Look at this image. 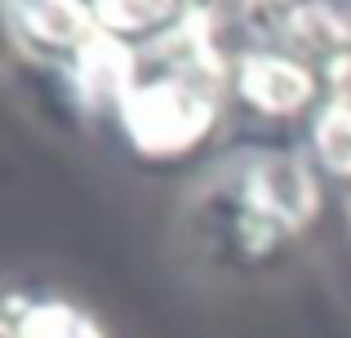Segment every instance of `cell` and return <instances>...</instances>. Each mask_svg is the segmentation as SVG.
I'll list each match as a JSON object with an SVG mask.
<instances>
[{
	"instance_id": "obj_1",
	"label": "cell",
	"mask_w": 351,
	"mask_h": 338,
	"mask_svg": "<svg viewBox=\"0 0 351 338\" xmlns=\"http://www.w3.org/2000/svg\"><path fill=\"white\" fill-rule=\"evenodd\" d=\"M218 121L214 89L196 85L182 76H156L138 80V89L120 103V125H125L129 143L143 156H178V152L196 147Z\"/></svg>"
},
{
	"instance_id": "obj_2",
	"label": "cell",
	"mask_w": 351,
	"mask_h": 338,
	"mask_svg": "<svg viewBox=\"0 0 351 338\" xmlns=\"http://www.w3.org/2000/svg\"><path fill=\"white\" fill-rule=\"evenodd\" d=\"M240 205L249 214H258L263 223H271L276 232L289 227H307L320 209V191H316V173L302 165L289 152H271V156L254 160L245 173V200Z\"/></svg>"
},
{
	"instance_id": "obj_3",
	"label": "cell",
	"mask_w": 351,
	"mask_h": 338,
	"mask_svg": "<svg viewBox=\"0 0 351 338\" xmlns=\"http://www.w3.org/2000/svg\"><path fill=\"white\" fill-rule=\"evenodd\" d=\"M236 89L263 116H298L316 98V71L280 49H254L240 58Z\"/></svg>"
},
{
	"instance_id": "obj_4",
	"label": "cell",
	"mask_w": 351,
	"mask_h": 338,
	"mask_svg": "<svg viewBox=\"0 0 351 338\" xmlns=\"http://www.w3.org/2000/svg\"><path fill=\"white\" fill-rule=\"evenodd\" d=\"M76 89L89 107H116L138 89V53L125 40L98 32L85 49L76 53Z\"/></svg>"
},
{
	"instance_id": "obj_5",
	"label": "cell",
	"mask_w": 351,
	"mask_h": 338,
	"mask_svg": "<svg viewBox=\"0 0 351 338\" xmlns=\"http://www.w3.org/2000/svg\"><path fill=\"white\" fill-rule=\"evenodd\" d=\"M18 18L27 23V32L45 45H58V49H85L98 36V18L85 5H23Z\"/></svg>"
},
{
	"instance_id": "obj_6",
	"label": "cell",
	"mask_w": 351,
	"mask_h": 338,
	"mask_svg": "<svg viewBox=\"0 0 351 338\" xmlns=\"http://www.w3.org/2000/svg\"><path fill=\"white\" fill-rule=\"evenodd\" d=\"M316 152L334 173L351 178V94L334 98L316 121Z\"/></svg>"
},
{
	"instance_id": "obj_7",
	"label": "cell",
	"mask_w": 351,
	"mask_h": 338,
	"mask_svg": "<svg viewBox=\"0 0 351 338\" xmlns=\"http://www.w3.org/2000/svg\"><path fill=\"white\" fill-rule=\"evenodd\" d=\"M94 18H98V32L107 36H134V32H152V27H160L165 18H182V9L173 5H94Z\"/></svg>"
},
{
	"instance_id": "obj_8",
	"label": "cell",
	"mask_w": 351,
	"mask_h": 338,
	"mask_svg": "<svg viewBox=\"0 0 351 338\" xmlns=\"http://www.w3.org/2000/svg\"><path fill=\"white\" fill-rule=\"evenodd\" d=\"M18 338H103L85 316H76L71 307H58V303H45V307H32L18 325Z\"/></svg>"
},
{
	"instance_id": "obj_9",
	"label": "cell",
	"mask_w": 351,
	"mask_h": 338,
	"mask_svg": "<svg viewBox=\"0 0 351 338\" xmlns=\"http://www.w3.org/2000/svg\"><path fill=\"white\" fill-rule=\"evenodd\" d=\"M0 338H9V330H5V325H0Z\"/></svg>"
}]
</instances>
